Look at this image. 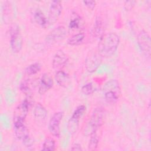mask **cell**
Wrapping results in <instances>:
<instances>
[{
  "label": "cell",
  "instance_id": "cell-1",
  "mask_svg": "<svg viewBox=\"0 0 151 151\" xmlns=\"http://www.w3.org/2000/svg\"><path fill=\"white\" fill-rule=\"evenodd\" d=\"M120 43V37L115 32L104 34L99 40L98 52L102 57H110L117 51Z\"/></svg>",
  "mask_w": 151,
  "mask_h": 151
},
{
  "label": "cell",
  "instance_id": "cell-2",
  "mask_svg": "<svg viewBox=\"0 0 151 151\" xmlns=\"http://www.w3.org/2000/svg\"><path fill=\"white\" fill-rule=\"evenodd\" d=\"M103 90L104 99L107 103L114 104L118 101L121 91L119 83L116 80H110L106 82Z\"/></svg>",
  "mask_w": 151,
  "mask_h": 151
},
{
  "label": "cell",
  "instance_id": "cell-3",
  "mask_svg": "<svg viewBox=\"0 0 151 151\" xmlns=\"http://www.w3.org/2000/svg\"><path fill=\"white\" fill-rule=\"evenodd\" d=\"M10 45L12 51L15 53L20 52L22 48L23 38L17 25H13L10 28Z\"/></svg>",
  "mask_w": 151,
  "mask_h": 151
},
{
  "label": "cell",
  "instance_id": "cell-4",
  "mask_svg": "<svg viewBox=\"0 0 151 151\" xmlns=\"http://www.w3.org/2000/svg\"><path fill=\"white\" fill-rule=\"evenodd\" d=\"M102 61V57L97 51H90L87 54L85 60V67L86 70L90 73L95 72Z\"/></svg>",
  "mask_w": 151,
  "mask_h": 151
},
{
  "label": "cell",
  "instance_id": "cell-5",
  "mask_svg": "<svg viewBox=\"0 0 151 151\" xmlns=\"http://www.w3.org/2000/svg\"><path fill=\"white\" fill-rule=\"evenodd\" d=\"M104 109L102 107H98L94 109L88 123L91 128L90 134L96 132L101 126L104 121Z\"/></svg>",
  "mask_w": 151,
  "mask_h": 151
},
{
  "label": "cell",
  "instance_id": "cell-6",
  "mask_svg": "<svg viewBox=\"0 0 151 151\" xmlns=\"http://www.w3.org/2000/svg\"><path fill=\"white\" fill-rule=\"evenodd\" d=\"M86 110V107L84 105H80L78 106L74 111L71 117H70L68 122V130L71 133H74L76 132L78 125L79 122L84 114Z\"/></svg>",
  "mask_w": 151,
  "mask_h": 151
},
{
  "label": "cell",
  "instance_id": "cell-7",
  "mask_svg": "<svg viewBox=\"0 0 151 151\" xmlns=\"http://www.w3.org/2000/svg\"><path fill=\"white\" fill-rule=\"evenodd\" d=\"M137 41L141 51L146 57L150 58L151 54V40L150 35L145 30H142L137 35Z\"/></svg>",
  "mask_w": 151,
  "mask_h": 151
},
{
  "label": "cell",
  "instance_id": "cell-8",
  "mask_svg": "<svg viewBox=\"0 0 151 151\" xmlns=\"http://www.w3.org/2000/svg\"><path fill=\"white\" fill-rule=\"evenodd\" d=\"M14 128L17 137L27 147H30L32 142L29 137L28 129L25 125L24 122L14 123Z\"/></svg>",
  "mask_w": 151,
  "mask_h": 151
},
{
  "label": "cell",
  "instance_id": "cell-9",
  "mask_svg": "<svg viewBox=\"0 0 151 151\" xmlns=\"http://www.w3.org/2000/svg\"><path fill=\"white\" fill-rule=\"evenodd\" d=\"M25 99L15 108L14 112L13 123L24 122L28 112L29 101Z\"/></svg>",
  "mask_w": 151,
  "mask_h": 151
},
{
  "label": "cell",
  "instance_id": "cell-10",
  "mask_svg": "<svg viewBox=\"0 0 151 151\" xmlns=\"http://www.w3.org/2000/svg\"><path fill=\"white\" fill-rule=\"evenodd\" d=\"M63 116V112H55L52 114L49 120L48 130L50 133L55 137L58 138L60 136V123Z\"/></svg>",
  "mask_w": 151,
  "mask_h": 151
},
{
  "label": "cell",
  "instance_id": "cell-11",
  "mask_svg": "<svg viewBox=\"0 0 151 151\" xmlns=\"http://www.w3.org/2000/svg\"><path fill=\"white\" fill-rule=\"evenodd\" d=\"M63 10V6L61 1H52L48 17V24L52 25L55 23L60 18Z\"/></svg>",
  "mask_w": 151,
  "mask_h": 151
},
{
  "label": "cell",
  "instance_id": "cell-12",
  "mask_svg": "<svg viewBox=\"0 0 151 151\" xmlns=\"http://www.w3.org/2000/svg\"><path fill=\"white\" fill-rule=\"evenodd\" d=\"M68 61V58L64 52L61 50H58L54 54L52 59V67L56 72L63 70L67 64Z\"/></svg>",
  "mask_w": 151,
  "mask_h": 151
},
{
  "label": "cell",
  "instance_id": "cell-13",
  "mask_svg": "<svg viewBox=\"0 0 151 151\" xmlns=\"http://www.w3.org/2000/svg\"><path fill=\"white\" fill-rule=\"evenodd\" d=\"M67 35L65 28L60 25L52 29L46 37V41L48 43H54L63 40Z\"/></svg>",
  "mask_w": 151,
  "mask_h": 151
},
{
  "label": "cell",
  "instance_id": "cell-14",
  "mask_svg": "<svg viewBox=\"0 0 151 151\" xmlns=\"http://www.w3.org/2000/svg\"><path fill=\"white\" fill-rule=\"evenodd\" d=\"M53 86V80L48 73H44L40 79L38 93L40 95L44 94Z\"/></svg>",
  "mask_w": 151,
  "mask_h": 151
},
{
  "label": "cell",
  "instance_id": "cell-15",
  "mask_svg": "<svg viewBox=\"0 0 151 151\" xmlns=\"http://www.w3.org/2000/svg\"><path fill=\"white\" fill-rule=\"evenodd\" d=\"M34 116L36 123L38 125L44 124L47 117V111L42 104L38 103L35 107Z\"/></svg>",
  "mask_w": 151,
  "mask_h": 151
},
{
  "label": "cell",
  "instance_id": "cell-16",
  "mask_svg": "<svg viewBox=\"0 0 151 151\" xmlns=\"http://www.w3.org/2000/svg\"><path fill=\"white\" fill-rule=\"evenodd\" d=\"M104 22L101 16H97L96 18L93 27L92 29V34L97 39H100L104 34Z\"/></svg>",
  "mask_w": 151,
  "mask_h": 151
},
{
  "label": "cell",
  "instance_id": "cell-17",
  "mask_svg": "<svg viewBox=\"0 0 151 151\" xmlns=\"http://www.w3.org/2000/svg\"><path fill=\"white\" fill-rule=\"evenodd\" d=\"M55 80L57 83L63 87H68L71 82V78L69 75L63 70H60L55 73Z\"/></svg>",
  "mask_w": 151,
  "mask_h": 151
},
{
  "label": "cell",
  "instance_id": "cell-18",
  "mask_svg": "<svg viewBox=\"0 0 151 151\" xmlns=\"http://www.w3.org/2000/svg\"><path fill=\"white\" fill-rule=\"evenodd\" d=\"M34 19L35 22L42 28H46L48 24V19L40 9H37L35 11L34 14Z\"/></svg>",
  "mask_w": 151,
  "mask_h": 151
},
{
  "label": "cell",
  "instance_id": "cell-19",
  "mask_svg": "<svg viewBox=\"0 0 151 151\" xmlns=\"http://www.w3.org/2000/svg\"><path fill=\"white\" fill-rule=\"evenodd\" d=\"M81 25V17L76 12H73L69 22L68 28L70 30L74 31L78 29Z\"/></svg>",
  "mask_w": 151,
  "mask_h": 151
},
{
  "label": "cell",
  "instance_id": "cell-20",
  "mask_svg": "<svg viewBox=\"0 0 151 151\" xmlns=\"http://www.w3.org/2000/svg\"><path fill=\"white\" fill-rule=\"evenodd\" d=\"M12 11L11 3L9 1H5L3 5L2 8V17L5 23L10 22L12 17Z\"/></svg>",
  "mask_w": 151,
  "mask_h": 151
},
{
  "label": "cell",
  "instance_id": "cell-21",
  "mask_svg": "<svg viewBox=\"0 0 151 151\" xmlns=\"http://www.w3.org/2000/svg\"><path fill=\"white\" fill-rule=\"evenodd\" d=\"M85 38L84 32H78L70 37L67 39V44L70 45H77L81 44Z\"/></svg>",
  "mask_w": 151,
  "mask_h": 151
},
{
  "label": "cell",
  "instance_id": "cell-22",
  "mask_svg": "<svg viewBox=\"0 0 151 151\" xmlns=\"http://www.w3.org/2000/svg\"><path fill=\"white\" fill-rule=\"evenodd\" d=\"M99 145V137L97 134L96 132H94L90 134V139L88 145V149L89 150H95Z\"/></svg>",
  "mask_w": 151,
  "mask_h": 151
},
{
  "label": "cell",
  "instance_id": "cell-23",
  "mask_svg": "<svg viewBox=\"0 0 151 151\" xmlns=\"http://www.w3.org/2000/svg\"><path fill=\"white\" fill-rule=\"evenodd\" d=\"M41 69V65L39 63H34L29 65L25 70V73L28 76H32L38 73Z\"/></svg>",
  "mask_w": 151,
  "mask_h": 151
},
{
  "label": "cell",
  "instance_id": "cell-24",
  "mask_svg": "<svg viewBox=\"0 0 151 151\" xmlns=\"http://www.w3.org/2000/svg\"><path fill=\"white\" fill-rule=\"evenodd\" d=\"M55 148V140L52 138H47L43 144L41 150H48V151H53Z\"/></svg>",
  "mask_w": 151,
  "mask_h": 151
},
{
  "label": "cell",
  "instance_id": "cell-25",
  "mask_svg": "<svg viewBox=\"0 0 151 151\" xmlns=\"http://www.w3.org/2000/svg\"><path fill=\"white\" fill-rule=\"evenodd\" d=\"M81 90L82 93L84 94V95H86V96L91 95L94 91L93 86L92 83H89L84 84L81 87Z\"/></svg>",
  "mask_w": 151,
  "mask_h": 151
},
{
  "label": "cell",
  "instance_id": "cell-26",
  "mask_svg": "<svg viewBox=\"0 0 151 151\" xmlns=\"http://www.w3.org/2000/svg\"><path fill=\"white\" fill-rule=\"evenodd\" d=\"M19 88H20V90L21 91L24 93V94H27V95H28L30 93V88H29V87L28 86V82L24 81H22L21 84H20V86H19Z\"/></svg>",
  "mask_w": 151,
  "mask_h": 151
},
{
  "label": "cell",
  "instance_id": "cell-27",
  "mask_svg": "<svg viewBox=\"0 0 151 151\" xmlns=\"http://www.w3.org/2000/svg\"><path fill=\"white\" fill-rule=\"evenodd\" d=\"M83 3L84 5L91 10H93L96 6V1H83Z\"/></svg>",
  "mask_w": 151,
  "mask_h": 151
},
{
  "label": "cell",
  "instance_id": "cell-28",
  "mask_svg": "<svg viewBox=\"0 0 151 151\" xmlns=\"http://www.w3.org/2000/svg\"><path fill=\"white\" fill-rule=\"evenodd\" d=\"M135 3L134 1H126L125 4H124V6L126 7V9H131L134 5V4Z\"/></svg>",
  "mask_w": 151,
  "mask_h": 151
},
{
  "label": "cell",
  "instance_id": "cell-29",
  "mask_svg": "<svg viewBox=\"0 0 151 151\" xmlns=\"http://www.w3.org/2000/svg\"><path fill=\"white\" fill-rule=\"evenodd\" d=\"M71 150H78V151H80V150H82L83 149L81 147V146L79 144V143H74L71 148Z\"/></svg>",
  "mask_w": 151,
  "mask_h": 151
}]
</instances>
